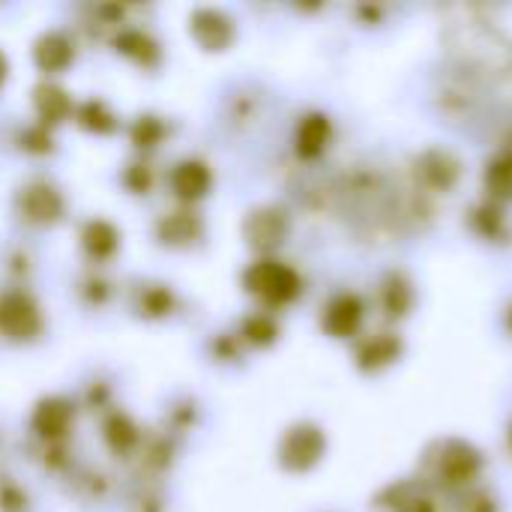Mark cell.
Returning <instances> with one entry per match:
<instances>
[{
  "label": "cell",
  "mask_w": 512,
  "mask_h": 512,
  "mask_svg": "<svg viewBox=\"0 0 512 512\" xmlns=\"http://www.w3.org/2000/svg\"><path fill=\"white\" fill-rule=\"evenodd\" d=\"M207 183H210V174H207L204 162H198V159H186V162L174 165V171H171V189L177 198H186V201L201 198Z\"/></svg>",
  "instance_id": "7a4b0ae2"
},
{
  "label": "cell",
  "mask_w": 512,
  "mask_h": 512,
  "mask_svg": "<svg viewBox=\"0 0 512 512\" xmlns=\"http://www.w3.org/2000/svg\"><path fill=\"white\" fill-rule=\"evenodd\" d=\"M75 51L69 48V39L63 33H42V39L36 42V63L45 69V75H54L60 69H66L72 63Z\"/></svg>",
  "instance_id": "3957f363"
},
{
  "label": "cell",
  "mask_w": 512,
  "mask_h": 512,
  "mask_svg": "<svg viewBox=\"0 0 512 512\" xmlns=\"http://www.w3.org/2000/svg\"><path fill=\"white\" fill-rule=\"evenodd\" d=\"M81 246L96 258V261H105L117 252V231L111 222H102V219H93L87 222V228L81 231Z\"/></svg>",
  "instance_id": "277c9868"
},
{
  "label": "cell",
  "mask_w": 512,
  "mask_h": 512,
  "mask_svg": "<svg viewBox=\"0 0 512 512\" xmlns=\"http://www.w3.org/2000/svg\"><path fill=\"white\" fill-rule=\"evenodd\" d=\"M39 324H42L39 309L27 294H6L0 300V330L6 333V339L24 342L39 330Z\"/></svg>",
  "instance_id": "6da1fadb"
},
{
  "label": "cell",
  "mask_w": 512,
  "mask_h": 512,
  "mask_svg": "<svg viewBox=\"0 0 512 512\" xmlns=\"http://www.w3.org/2000/svg\"><path fill=\"white\" fill-rule=\"evenodd\" d=\"M78 120L87 126V120H93L90 123V129H96L99 135H105V132H111V129H117V120L114 117H105V102H87L84 108H81V114H78Z\"/></svg>",
  "instance_id": "5b68a950"
},
{
  "label": "cell",
  "mask_w": 512,
  "mask_h": 512,
  "mask_svg": "<svg viewBox=\"0 0 512 512\" xmlns=\"http://www.w3.org/2000/svg\"><path fill=\"white\" fill-rule=\"evenodd\" d=\"M3 78H6V57L0 54V84H3Z\"/></svg>",
  "instance_id": "8992f818"
}]
</instances>
